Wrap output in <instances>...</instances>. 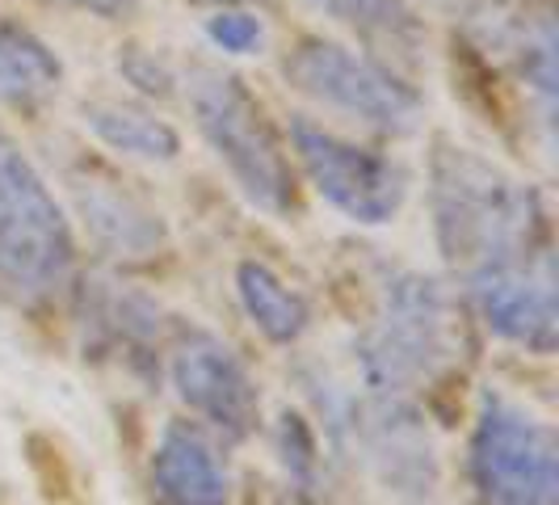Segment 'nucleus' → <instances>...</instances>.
<instances>
[{
    "mask_svg": "<svg viewBox=\"0 0 559 505\" xmlns=\"http://www.w3.org/2000/svg\"><path fill=\"white\" fill-rule=\"evenodd\" d=\"M459 354V316L433 279L395 274L383 286V308L358 345L362 384L374 400H408L442 375Z\"/></svg>",
    "mask_w": 559,
    "mask_h": 505,
    "instance_id": "nucleus-2",
    "label": "nucleus"
},
{
    "mask_svg": "<svg viewBox=\"0 0 559 505\" xmlns=\"http://www.w3.org/2000/svg\"><path fill=\"white\" fill-rule=\"evenodd\" d=\"M286 81L324 110H336L362 127L408 136L420 127V97L374 59L329 38H308L286 56Z\"/></svg>",
    "mask_w": 559,
    "mask_h": 505,
    "instance_id": "nucleus-6",
    "label": "nucleus"
},
{
    "mask_svg": "<svg viewBox=\"0 0 559 505\" xmlns=\"http://www.w3.org/2000/svg\"><path fill=\"white\" fill-rule=\"evenodd\" d=\"M72 4H81V9H93V13H102V17H118V13L135 9L140 0H72Z\"/></svg>",
    "mask_w": 559,
    "mask_h": 505,
    "instance_id": "nucleus-17",
    "label": "nucleus"
},
{
    "mask_svg": "<svg viewBox=\"0 0 559 505\" xmlns=\"http://www.w3.org/2000/svg\"><path fill=\"white\" fill-rule=\"evenodd\" d=\"M295 156L333 211L366 227L392 224L408 198V173L392 156H379L362 143L341 140L329 127H316L308 118L290 122Z\"/></svg>",
    "mask_w": 559,
    "mask_h": 505,
    "instance_id": "nucleus-7",
    "label": "nucleus"
},
{
    "mask_svg": "<svg viewBox=\"0 0 559 505\" xmlns=\"http://www.w3.org/2000/svg\"><path fill=\"white\" fill-rule=\"evenodd\" d=\"M76 245L63 207L22 148L0 131V291L17 304H47L72 282Z\"/></svg>",
    "mask_w": 559,
    "mask_h": 505,
    "instance_id": "nucleus-3",
    "label": "nucleus"
},
{
    "mask_svg": "<svg viewBox=\"0 0 559 505\" xmlns=\"http://www.w3.org/2000/svg\"><path fill=\"white\" fill-rule=\"evenodd\" d=\"M59 89V59L13 17L0 13V106L29 110Z\"/></svg>",
    "mask_w": 559,
    "mask_h": 505,
    "instance_id": "nucleus-13",
    "label": "nucleus"
},
{
    "mask_svg": "<svg viewBox=\"0 0 559 505\" xmlns=\"http://www.w3.org/2000/svg\"><path fill=\"white\" fill-rule=\"evenodd\" d=\"M76 198L93 240L110 249V257H152L165 245L160 215H152L140 198H131L110 181H97V177L76 181Z\"/></svg>",
    "mask_w": 559,
    "mask_h": 505,
    "instance_id": "nucleus-11",
    "label": "nucleus"
},
{
    "mask_svg": "<svg viewBox=\"0 0 559 505\" xmlns=\"http://www.w3.org/2000/svg\"><path fill=\"white\" fill-rule=\"evenodd\" d=\"M206 4H231V0H206Z\"/></svg>",
    "mask_w": 559,
    "mask_h": 505,
    "instance_id": "nucleus-18",
    "label": "nucleus"
},
{
    "mask_svg": "<svg viewBox=\"0 0 559 505\" xmlns=\"http://www.w3.org/2000/svg\"><path fill=\"white\" fill-rule=\"evenodd\" d=\"M84 122L110 152L131 156V161L168 165L181 152V140L165 118H156L143 106H131V102H84Z\"/></svg>",
    "mask_w": 559,
    "mask_h": 505,
    "instance_id": "nucleus-12",
    "label": "nucleus"
},
{
    "mask_svg": "<svg viewBox=\"0 0 559 505\" xmlns=\"http://www.w3.org/2000/svg\"><path fill=\"white\" fill-rule=\"evenodd\" d=\"M320 13H333L336 22L362 30L366 38L408 51L417 43V17L404 0H308Z\"/></svg>",
    "mask_w": 559,
    "mask_h": 505,
    "instance_id": "nucleus-15",
    "label": "nucleus"
},
{
    "mask_svg": "<svg viewBox=\"0 0 559 505\" xmlns=\"http://www.w3.org/2000/svg\"><path fill=\"white\" fill-rule=\"evenodd\" d=\"M152 489L160 505H227L231 477L202 425L168 421L152 450Z\"/></svg>",
    "mask_w": 559,
    "mask_h": 505,
    "instance_id": "nucleus-10",
    "label": "nucleus"
},
{
    "mask_svg": "<svg viewBox=\"0 0 559 505\" xmlns=\"http://www.w3.org/2000/svg\"><path fill=\"white\" fill-rule=\"evenodd\" d=\"M206 34L211 43L227 51V56H252L261 43H265V26L257 13H245V9H219L211 22H206Z\"/></svg>",
    "mask_w": 559,
    "mask_h": 505,
    "instance_id": "nucleus-16",
    "label": "nucleus"
},
{
    "mask_svg": "<svg viewBox=\"0 0 559 505\" xmlns=\"http://www.w3.org/2000/svg\"><path fill=\"white\" fill-rule=\"evenodd\" d=\"M467 295L479 320L497 337L538 354L556 350V270L551 252L522 266H504L467 279Z\"/></svg>",
    "mask_w": 559,
    "mask_h": 505,
    "instance_id": "nucleus-9",
    "label": "nucleus"
},
{
    "mask_svg": "<svg viewBox=\"0 0 559 505\" xmlns=\"http://www.w3.org/2000/svg\"><path fill=\"white\" fill-rule=\"evenodd\" d=\"M438 240L463 282L547 257V215L531 186L484 161L472 148L438 143L433 156Z\"/></svg>",
    "mask_w": 559,
    "mask_h": 505,
    "instance_id": "nucleus-1",
    "label": "nucleus"
},
{
    "mask_svg": "<svg viewBox=\"0 0 559 505\" xmlns=\"http://www.w3.org/2000/svg\"><path fill=\"white\" fill-rule=\"evenodd\" d=\"M236 295H240V308L249 312V320L270 337V341L290 345V341H299V337L308 333V325H311L308 300H304L295 286H286L270 266L245 261V266L236 270Z\"/></svg>",
    "mask_w": 559,
    "mask_h": 505,
    "instance_id": "nucleus-14",
    "label": "nucleus"
},
{
    "mask_svg": "<svg viewBox=\"0 0 559 505\" xmlns=\"http://www.w3.org/2000/svg\"><path fill=\"white\" fill-rule=\"evenodd\" d=\"M479 505H556L559 459L547 421L501 392H484L472 434Z\"/></svg>",
    "mask_w": 559,
    "mask_h": 505,
    "instance_id": "nucleus-5",
    "label": "nucleus"
},
{
    "mask_svg": "<svg viewBox=\"0 0 559 505\" xmlns=\"http://www.w3.org/2000/svg\"><path fill=\"white\" fill-rule=\"evenodd\" d=\"M173 388L181 404L224 438H249L261 418V396L249 366L219 337L190 329L173 350Z\"/></svg>",
    "mask_w": 559,
    "mask_h": 505,
    "instance_id": "nucleus-8",
    "label": "nucleus"
},
{
    "mask_svg": "<svg viewBox=\"0 0 559 505\" xmlns=\"http://www.w3.org/2000/svg\"><path fill=\"white\" fill-rule=\"evenodd\" d=\"M186 97L202 140L211 143L219 165L231 173L236 190L265 215H290L295 211L290 161L249 89L231 72L194 63L186 72Z\"/></svg>",
    "mask_w": 559,
    "mask_h": 505,
    "instance_id": "nucleus-4",
    "label": "nucleus"
}]
</instances>
